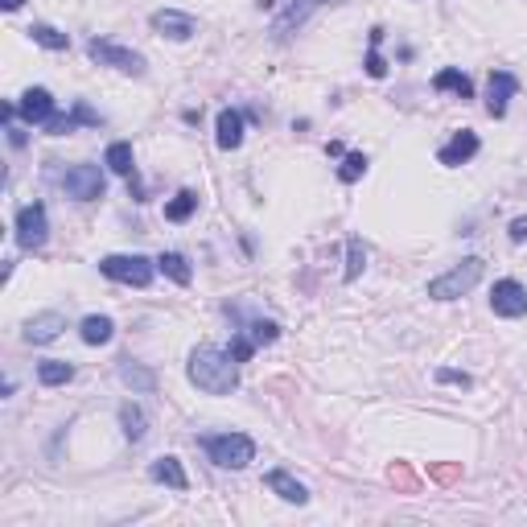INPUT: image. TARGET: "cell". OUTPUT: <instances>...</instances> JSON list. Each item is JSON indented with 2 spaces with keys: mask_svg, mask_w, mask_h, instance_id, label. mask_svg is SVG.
Returning a JSON list of instances; mask_svg holds the SVG:
<instances>
[{
  "mask_svg": "<svg viewBox=\"0 0 527 527\" xmlns=\"http://www.w3.org/2000/svg\"><path fill=\"white\" fill-rule=\"evenodd\" d=\"M190 383L202 388L207 396H227V391L239 388V363H235L231 350L198 346L190 355Z\"/></svg>",
  "mask_w": 527,
  "mask_h": 527,
  "instance_id": "1",
  "label": "cell"
},
{
  "mask_svg": "<svg viewBox=\"0 0 527 527\" xmlns=\"http://www.w3.org/2000/svg\"><path fill=\"white\" fill-rule=\"evenodd\" d=\"M482 272H486V264H482L478 256L461 259L458 269H450L445 277L429 280V297H432V301H458V297H466L470 289L482 280Z\"/></svg>",
  "mask_w": 527,
  "mask_h": 527,
  "instance_id": "2",
  "label": "cell"
},
{
  "mask_svg": "<svg viewBox=\"0 0 527 527\" xmlns=\"http://www.w3.org/2000/svg\"><path fill=\"white\" fill-rule=\"evenodd\" d=\"M207 453L215 466L223 470H243L251 466V458H256V445H251V437H243V432H223V437H207Z\"/></svg>",
  "mask_w": 527,
  "mask_h": 527,
  "instance_id": "3",
  "label": "cell"
},
{
  "mask_svg": "<svg viewBox=\"0 0 527 527\" xmlns=\"http://www.w3.org/2000/svg\"><path fill=\"white\" fill-rule=\"evenodd\" d=\"M99 272L112 277V280H120V285L145 289L148 280H153V259H145V256H104L99 259Z\"/></svg>",
  "mask_w": 527,
  "mask_h": 527,
  "instance_id": "4",
  "label": "cell"
},
{
  "mask_svg": "<svg viewBox=\"0 0 527 527\" xmlns=\"http://www.w3.org/2000/svg\"><path fill=\"white\" fill-rule=\"evenodd\" d=\"M62 190L75 202H96V198H104V173H99V165H75V169H66V177H62Z\"/></svg>",
  "mask_w": 527,
  "mask_h": 527,
  "instance_id": "5",
  "label": "cell"
},
{
  "mask_svg": "<svg viewBox=\"0 0 527 527\" xmlns=\"http://www.w3.org/2000/svg\"><path fill=\"white\" fill-rule=\"evenodd\" d=\"M46 239H50V218H46V207H42V202H29V207H21V215H17V243L25 251H37Z\"/></svg>",
  "mask_w": 527,
  "mask_h": 527,
  "instance_id": "6",
  "label": "cell"
},
{
  "mask_svg": "<svg viewBox=\"0 0 527 527\" xmlns=\"http://www.w3.org/2000/svg\"><path fill=\"white\" fill-rule=\"evenodd\" d=\"M86 54L99 62V66H116V70H124V75H145V58H140L137 50H124V46H116V42H91L86 46Z\"/></svg>",
  "mask_w": 527,
  "mask_h": 527,
  "instance_id": "7",
  "label": "cell"
},
{
  "mask_svg": "<svg viewBox=\"0 0 527 527\" xmlns=\"http://www.w3.org/2000/svg\"><path fill=\"white\" fill-rule=\"evenodd\" d=\"M491 309L499 313V318H523L527 313V289L519 285V280H499V285L491 289Z\"/></svg>",
  "mask_w": 527,
  "mask_h": 527,
  "instance_id": "8",
  "label": "cell"
},
{
  "mask_svg": "<svg viewBox=\"0 0 527 527\" xmlns=\"http://www.w3.org/2000/svg\"><path fill=\"white\" fill-rule=\"evenodd\" d=\"M515 91H519L515 75H507V70H494V75H491V86H486V112H491L494 120H502Z\"/></svg>",
  "mask_w": 527,
  "mask_h": 527,
  "instance_id": "9",
  "label": "cell"
},
{
  "mask_svg": "<svg viewBox=\"0 0 527 527\" xmlns=\"http://www.w3.org/2000/svg\"><path fill=\"white\" fill-rule=\"evenodd\" d=\"M17 112L25 116V124H50L54 120V96L46 86H29L25 96H21Z\"/></svg>",
  "mask_w": 527,
  "mask_h": 527,
  "instance_id": "10",
  "label": "cell"
},
{
  "mask_svg": "<svg viewBox=\"0 0 527 527\" xmlns=\"http://www.w3.org/2000/svg\"><path fill=\"white\" fill-rule=\"evenodd\" d=\"M153 29H161L165 37H173V42H186V37H194V17L190 13H177V9H161L153 13Z\"/></svg>",
  "mask_w": 527,
  "mask_h": 527,
  "instance_id": "11",
  "label": "cell"
},
{
  "mask_svg": "<svg viewBox=\"0 0 527 527\" xmlns=\"http://www.w3.org/2000/svg\"><path fill=\"white\" fill-rule=\"evenodd\" d=\"M62 329H66V318H62V313H37V318L25 326V342L46 346V342H54Z\"/></svg>",
  "mask_w": 527,
  "mask_h": 527,
  "instance_id": "12",
  "label": "cell"
},
{
  "mask_svg": "<svg viewBox=\"0 0 527 527\" xmlns=\"http://www.w3.org/2000/svg\"><path fill=\"white\" fill-rule=\"evenodd\" d=\"M474 153H478V137H474V132H458V137L437 153V161H441V165H466Z\"/></svg>",
  "mask_w": 527,
  "mask_h": 527,
  "instance_id": "13",
  "label": "cell"
},
{
  "mask_svg": "<svg viewBox=\"0 0 527 527\" xmlns=\"http://www.w3.org/2000/svg\"><path fill=\"white\" fill-rule=\"evenodd\" d=\"M148 474H153V482H165V486H173V491H186V486H190V478H186L177 458H157L153 466H148Z\"/></svg>",
  "mask_w": 527,
  "mask_h": 527,
  "instance_id": "14",
  "label": "cell"
},
{
  "mask_svg": "<svg viewBox=\"0 0 527 527\" xmlns=\"http://www.w3.org/2000/svg\"><path fill=\"white\" fill-rule=\"evenodd\" d=\"M269 491H277L280 499L297 502V507H301V502H309V491H305L293 474H285V470H272V474H269Z\"/></svg>",
  "mask_w": 527,
  "mask_h": 527,
  "instance_id": "15",
  "label": "cell"
},
{
  "mask_svg": "<svg viewBox=\"0 0 527 527\" xmlns=\"http://www.w3.org/2000/svg\"><path fill=\"white\" fill-rule=\"evenodd\" d=\"M239 145H243V116L227 107V112H218V148L231 153V148H239Z\"/></svg>",
  "mask_w": 527,
  "mask_h": 527,
  "instance_id": "16",
  "label": "cell"
},
{
  "mask_svg": "<svg viewBox=\"0 0 527 527\" xmlns=\"http://www.w3.org/2000/svg\"><path fill=\"white\" fill-rule=\"evenodd\" d=\"M112 318H104V313H91V318H83V326H78V334H83L86 346H104L112 342Z\"/></svg>",
  "mask_w": 527,
  "mask_h": 527,
  "instance_id": "17",
  "label": "cell"
},
{
  "mask_svg": "<svg viewBox=\"0 0 527 527\" xmlns=\"http://www.w3.org/2000/svg\"><path fill=\"white\" fill-rule=\"evenodd\" d=\"M157 269H161L169 280H177V285H190V277H194V272H190V259H186L182 251H165V256L157 259Z\"/></svg>",
  "mask_w": 527,
  "mask_h": 527,
  "instance_id": "18",
  "label": "cell"
},
{
  "mask_svg": "<svg viewBox=\"0 0 527 527\" xmlns=\"http://www.w3.org/2000/svg\"><path fill=\"white\" fill-rule=\"evenodd\" d=\"M432 86H437V91H453L458 99H470V96H474V83H470V78L461 75V70H441V75L432 78Z\"/></svg>",
  "mask_w": 527,
  "mask_h": 527,
  "instance_id": "19",
  "label": "cell"
},
{
  "mask_svg": "<svg viewBox=\"0 0 527 527\" xmlns=\"http://www.w3.org/2000/svg\"><path fill=\"white\" fill-rule=\"evenodd\" d=\"M37 380H42L46 388H58V383H70V380H75V367L62 363V359H46V363L37 367Z\"/></svg>",
  "mask_w": 527,
  "mask_h": 527,
  "instance_id": "20",
  "label": "cell"
},
{
  "mask_svg": "<svg viewBox=\"0 0 527 527\" xmlns=\"http://www.w3.org/2000/svg\"><path fill=\"white\" fill-rule=\"evenodd\" d=\"M107 169L120 173V177H132V145H124V140H116L112 148H107Z\"/></svg>",
  "mask_w": 527,
  "mask_h": 527,
  "instance_id": "21",
  "label": "cell"
},
{
  "mask_svg": "<svg viewBox=\"0 0 527 527\" xmlns=\"http://www.w3.org/2000/svg\"><path fill=\"white\" fill-rule=\"evenodd\" d=\"M120 424H124V437H128V441H140V437H145V412H140L137 404L120 408Z\"/></svg>",
  "mask_w": 527,
  "mask_h": 527,
  "instance_id": "22",
  "label": "cell"
},
{
  "mask_svg": "<svg viewBox=\"0 0 527 527\" xmlns=\"http://www.w3.org/2000/svg\"><path fill=\"white\" fill-rule=\"evenodd\" d=\"M194 207H198V198H194L190 190H182L177 198L169 202V207H165V218H169V223H186V218L194 215Z\"/></svg>",
  "mask_w": 527,
  "mask_h": 527,
  "instance_id": "23",
  "label": "cell"
},
{
  "mask_svg": "<svg viewBox=\"0 0 527 527\" xmlns=\"http://www.w3.org/2000/svg\"><path fill=\"white\" fill-rule=\"evenodd\" d=\"M29 34H34V42H37V46H46V50H66V46H70V37H66V34H58L54 25H34Z\"/></svg>",
  "mask_w": 527,
  "mask_h": 527,
  "instance_id": "24",
  "label": "cell"
},
{
  "mask_svg": "<svg viewBox=\"0 0 527 527\" xmlns=\"http://www.w3.org/2000/svg\"><path fill=\"white\" fill-rule=\"evenodd\" d=\"M363 269H367V248L359 239H350V248H346V280H359Z\"/></svg>",
  "mask_w": 527,
  "mask_h": 527,
  "instance_id": "25",
  "label": "cell"
},
{
  "mask_svg": "<svg viewBox=\"0 0 527 527\" xmlns=\"http://www.w3.org/2000/svg\"><path fill=\"white\" fill-rule=\"evenodd\" d=\"M248 338H251L256 346H269V342H277V338H280V326H277V321H251Z\"/></svg>",
  "mask_w": 527,
  "mask_h": 527,
  "instance_id": "26",
  "label": "cell"
},
{
  "mask_svg": "<svg viewBox=\"0 0 527 527\" xmlns=\"http://www.w3.org/2000/svg\"><path fill=\"white\" fill-rule=\"evenodd\" d=\"M120 380L124 383H132V388H137V391H153V371H140V367H132V363H124L120 367Z\"/></svg>",
  "mask_w": 527,
  "mask_h": 527,
  "instance_id": "27",
  "label": "cell"
},
{
  "mask_svg": "<svg viewBox=\"0 0 527 527\" xmlns=\"http://www.w3.org/2000/svg\"><path fill=\"white\" fill-rule=\"evenodd\" d=\"M363 173H367V157L363 153H350L342 161V169H338V177H342V182H359Z\"/></svg>",
  "mask_w": 527,
  "mask_h": 527,
  "instance_id": "28",
  "label": "cell"
},
{
  "mask_svg": "<svg viewBox=\"0 0 527 527\" xmlns=\"http://www.w3.org/2000/svg\"><path fill=\"white\" fill-rule=\"evenodd\" d=\"M388 478H391V482H396V486H400V491H408V494H412V491H416V474H412V470H408V466H404V461H396V466H391V470H388Z\"/></svg>",
  "mask_w": 527,
  "mask_h": 527,
  "instance_id": "29",
  "label": "cell"
},
{
  "mask_svg": "<svg viewBox=\"0 0 527 527\" xmlns=\"http://www.w3.org/2000/svg\"><path fill=\"white\" fill-rule=\"evenodd\" d=\"M375 46H380V29H375V34H371V54H367V75H371V78H383V75H388V66H383V58H380V50H375Z\"/></svg>",
  "mask_w": 527,
  "mask_h": 527,
  "instance_id": "30",
  "label": "cell"
},
{
  "mask_svg": "<svg viewBox=\"0 0 527 527\" xmlns=\"http://www.w3.org/2000/svg\"><path fill=\"white\" fill-rule=\"evenodd\" d=\"M251 350H256V342H251L248 334H239V338H235V346H231L235 363H248V359H251Z\"/></svg>",
  "mask_w": 527,
  "mask_h": 527,
  "instance_id": "31",
  "label": "cell"
},
{
  "mask_svg": "<svg viewBox=\"0 0 527 527\" xmlns=\"http://www.w3.org/2000/svg\"><path fill=\"white\" fill-rule=\"evenodd\" d=\"M432 478H437V482H458L461 466H432Z\"/></svg>",
  "mask_w": 527,
  "mask_h": 527,
  "instance_id": "32",
  "label": "cell"
},
{
  "mask_svg": "<svg viewBox=\"0 0 527 527\" xmlns=\"http://www.w3.org/2000/svg\"><path fill=\"white\" fill-rule=\"evenodd\" d=\"M437 380H441V383H461V388H470V375H466V371H450V367H441V371H437Z\"/></svg>",
  "mask_w": 527,
  "mask_h": 527,
  "instance_id": "33",
  "label": "cell"
},
{
  "mask_svg": "<svg viewBox=\"0 0 527 527\" xmlns=\"http://www.w3.org/2000/svg\"><path fill=\"white\" fill-rule=\"evenodd\" d=\"M511 239H515V243L527 239V218H515V223H511Z\"/></svg>",
  "mask_w": 527,
  "mask_h": 527,
  "instance_id": "34",
  "label": "cell"
},
{
  "mask_svg": "<svg viewBox=\"0 0 527 527\" xmlns=\"http://www.w3.org/2000/svg\"><path fill=\"white\" fill-rule=\"evenodd\" d=\"M0 5H5V9L13 13V9H21V5H25V0H0Z\"/></svg>",
  "mask_w": 527,
  "mask_h": 527,
  "instance_id": "35",
  "label": "cell"
}]
</instances>
